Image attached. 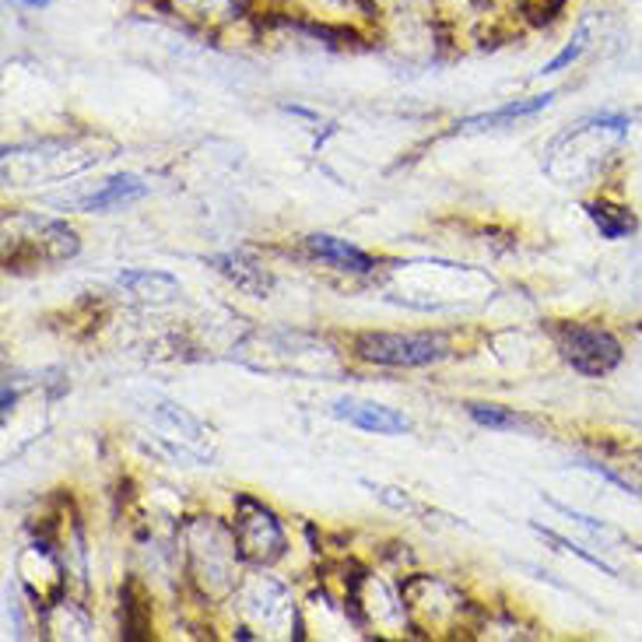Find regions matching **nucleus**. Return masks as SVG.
Listing matches in <instances>:
<instances>
[{
    "label": "nucleus",
    "mask_w": 642,
    "mask_h": 642,
    "mask_svg": "<svg viewBox=\"0 0 642 642\" xmlns=\"http://www.w3.org/2000/svg\"><path fill=\"white\" fill-rule=\"evenodd\" d=\"M236 527H232V538L239 541V555L249 561H260V566H271L281 555H285V534H281V523L274 520L271 509H263L257 498L239 495L236 498Z\"/></svg>",
    "instance_id": "obj_3"
},
{
    "label": "nucleus",
    "mask_w": 642,
    "mask_h": 642,
    "mask_svg": "<svg viewBox=\"0 0 642 642\" xmlns=\"http://www.w3.org/2000/svg\"><path fill=\"white\" fill-rule=\"evenodd\" d=\"M120 285L140 295V299H172L180 292V281L162 271H123Z\"/></svg>",
    "instance_id": "obj_9"
},
{
    "label": "nucleus",
    "mask_w": 642,
    "mask_h": 642,
    "mask_svg": "<svg viewBox=\"0 0 642 642\" xmlns=\"http://www.w3.org/2000/svg\"><path fill=\"white\" fill-rule=\"evenodd\" d=\"M538 530V534L544 538V541H552V544H558L561 547V552H569V555H579V558H583L587 561V566H593V569H601L604 576H615V569H610L607 566V561L604 558H597V555H590L587 552V547H579V544H572V541H566V538H558L555 534V530H544V527H534Z\"/></svg>",
    "instance_id": "obj_13"
},
{
    "label": "nucleus",
    "mask_w": 642,
    "mask_h": 642,
    "mask_svg": "<svg viewBox=\"0 0 642 642\" xmlns=\"http://www.w3.org/2000/svg\"><path fill=\"white\" fill-rule=\"evenodd\" d=\"M306 243H309V249H312V254H317L320 260L334 263V268H341V271L369 274V271L375 268L372 257L366 254V249L351 246L348 239H337V236H326V232H317V236H309Z\"/></svg>",
    "instance_id": "obj_5"
},
{
    "label": "nucleus",
    "mask_w": 642,
    "mask_h": 642,
    "mask_svg": "<svg viewBox=\"0 0 642 642\" xmlns=\"http://www.w3.org/2000/svg\"><path fill=\"white\" fill-rule=\"evenodd\" d=\"M331 415L348 421V425L362 429V432H375V435H404L411 432V418L397 407L375 404V400H358V397H337L331 404Z\"/></svg>",
    "instance_id": "obj_4"
},
{
    "label": "nucleus",
    "mask_w": 642,
    "mask_h": 642,
    "mask_svg": "<svg viewBox=\"0 0 642 642\" xmlns=\"http://www.w3.org/2000/svg\"><path fill=\"white\" fill-rule=\"evenodd\" d=\"M148 194V183H140L137 176H113L102 190H96L91 197L82 200L85 211H106V208H116V203H131L140 200Z\"/></svg>",
    "instance_id": "obj_8"
},
{
    "label": "nucleus",
    "mask_w": 642,
    "mask_h": 642,
    "mask_svg": "<svg viewBox=\"0 0 642 642\" xmlns=\"http://www.w3.org/2000/svg\"><path fill=\"white\" fill-rule=\"evenodd\" d=\"M555 102V91H544V96H530V99H516V102H506L492 109V113H481V116H471L457 123L460 131H489V127H498V123H509V120H520V116H534L541 113V109H547Z\"/></svg>",
    "instance_id": "obj_6"
},
{
    "label": "nucleus",
    "mask_w": 642,
    "mask_h": 642,
    "mask_svg": "<svg viewBox=\"0 0 642 642\" xmlns=\"http://www.w3.org/2000/svg\"><path fill=\"white\" fill-rule=\"evenodd\" d=\"M211 268H218L225 277L236 281V288L243 292H254V295H263L271 288V274L257 268L254 260H246L243 254H222V257H211Z\"/></svg>",
    "instance_id": "obj_7"
},
{
    "label": "nucleus",
    "mask_w": 642,
    "mask_h": 642,
    "mask_svg": "<svg viewBox=\"0 0 642 642\" xmlns=\"http://www.w3.org/2000/svg\"><path fill=\"white\" fill-rule=\"evenodd\" d=\"M14 4H25V8H50L53 0H14Z\"/></svg>",
    "instance_id": "obj_15"
},
{
    "label": "nucleus",
    "mask_w": 642,
    "mask_h": 642,
    "mask_svg": "<svg viewBox=\"0 0 642 642\" xmlns=\"http://www.w3.org/2000/svg\"><path fill=\"white\" fill-rule=\"evenodd\" d=\"M590 50V25L583 22V25H579L576 28V33H572V39L566 42V46H561V50L552 57V60H547V64L538 71L541 77H552V74H561V71H569L572 64H576V60L579 57H583Z\"/></svg>",
    "instance_id": "obj_12"
},
{
    "label": "nucleus",
    "mask_w": 642,
    "mask_h": 642,
    "mask_svg": "<svg viewBox=\"0 0 642 642\" xmlns=\"http://www.w3.org/2000/svg\"><path fill=\"white\" fill-rule=\"evenodd\" d=\"M467 415H471L481 429H492V432H513V429H523L527 421L516 415V411H509V407H503V404H467Z\"/></svg>",
    "instance_id": "obj_11"
},
{
    "label": "nucleus",
    "mask_w": 642,
    "mask_h": 642,
    "mask_svg": "<svg viewBox=\"0 0 642 642\" xmlns=\"http://www.w3.org/2000/svg\"><path fill=\"white\" fill-rule=\"evenodd\" d=\"M520 8L530 14V18H538V22H552L555 14L566 8V0H520Z\"/></svg>",
    "instance_id": "obj_14"
},
{
    "label": "nucleus",
    "mask_w": 642,
    "mask_h": 642,
    "mask_svg": "<svg viewBox=\"0 0 642 642\" xmlns=\"http://www.w3.org/2000/svg\"><path fill=\"white\" fill-rule=\"evenodd\" d=\"M555 344H558L561 358L583 375L615 372L621 366V355H625L615 334L604 331V326H597V323H579V320L558 323Z\"/></svg>",
    "instance_id": "obj_2"
},
{
    "label": "nucleus",
    "mask_w": 642,
    "mask_h": 642,
    "mask_svg": "<svg viewBox=\"0 0 642 642\" xmlns=\"http://www.w3.org/2000/svg\"><path fill=\"white\" fill-rule=\"evenodd\" d=\"M355 355L372 366H394V369H418L432 366L449 355V344L435 334H386L366 331L355 337Z\"/></svg>",
    "instance_id": "obj_1"
},
{
    "label": "nucleus",
    "mask_w": 642,
    "mask_h": 642,
    "mask_svg": "<svg viewBox=\"0 0 642 642\" xmlns=\"http://www.w3.org/2000/svg\"><path fill=\"white\" fill-rule=\"evenodd\" d=\"M587 214H590V222L601 229L604 239H625L629 232H635V214L615 208V203H604V200L587 203Z\"/></svg>",
    "instance_id": "obj_10"
}]
</instances>
